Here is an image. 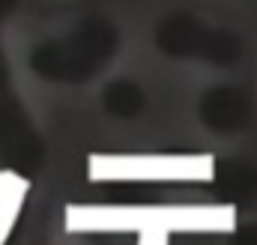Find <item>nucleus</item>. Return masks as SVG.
Segmentation results:
<instances>
[{
    "label": "nucleus",
    "mask_w": 257,
    "mask_h": 245,
    "mask_svg": "<svg viewBox=\"0 0 257 245\" xmlns=\"http://www.w3.org/2000/svg\"><path fill=\"white\" fill-rule=\"evenodd\" d=\"M69 233H233L230 203L192 206H87L75 203L63 215Z\"/></svg>",
    "instance_id": "obj_1"
},
{
    "label": "nucleus",
    "mask_w": 257,
    "mask_h": 245,
    "mask_svg": "<svg viewBox=\"0 0 257 245\" xmlns=\"http://www.w3.org/2000/svg\"><path fill=\"white\" fill-rule=\"evenodd\" d=\"M87 177L93 183H212L215 156H90Z\"/></svg>",
    "instance_id": "obj_2"
},
{
    "label": "nucleus",
    "mask_w": 257,
    "mask_h": 245,
    "mask_svg": "<svg viewBox=\"0 0 257 245\" xmlns=\"http://www.w3.org/2000/svg\"><path fill=\"white\" fill-rule=\"evenodd\" d=\"M27 194V180L21 177L15 185H9L6 191H0V245H6L18 215H21V203Z\"/></svg>",
    "instance_id": "obj_3"
},
{
    "label": "nucleus",
    "mask_w": 257,
    "mask_h": 245,
    "mask_svg": "<svg viewBox=\"0 0 257 245\" xmlns=\"http://www.w3.org/2000/svg\"><path fill=\"white\" fill-rule=\"evenodd\" d=\"M168 233H141L138 236V245H168Z\"/></svg>",
    "instance_id": "obj_4"
},
{
    "label": "nucleus",
    "mask_w": 257,
    "mask_h": 245,
    "mask_svg": "<svg viewBox=\"0 0 257 245\" xmlns=\"http://www.w3.org/2000/svg\"><path fill=\"white\" fill-rule=\"evenodd\" d=\"M18 180H21L18 174H12V171H0V191H6L9 185H15Z\"/></svg>",
    "instance_id": "obj_5"
}]
</instances>
